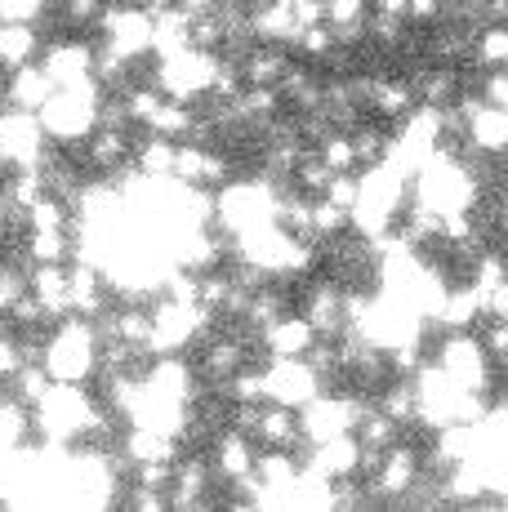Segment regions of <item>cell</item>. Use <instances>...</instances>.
<instances>
[{
	"label": "cell",
	"mask_w": 508,
	"mask_h": 512,
	"mask_svg": "<svg viewBox=\"0 0 508 512\" xmlns=\"http://www.w3.org/2000/svg\"><path fill=\"white\" fill-rule=\"evenodd\" d=\"M473 63L482 72L508 67V23H482L473 36Z\"/></svg>",
	"instance_id": "52a82bcc"
},
{
	"label": "cell",
	"mask_w": 508,
	"mask_h": 512,
	"mask_svg": "<svg viewBox=\"0 0 508 512\" xmlns=\"http://www.w3.org/2000/svg\"><path fill=\"white\" fill-rule=\"evenodd\" d=\"M366 103H370V112L384 116V121H406L419 107V98L410 90V81H370Z\"/></svg>",
	"instance_id": "277c9868"
},
{
	"label": "cell",
	"mask_w": 508,
	"mask_h": 512,
	"mask_svg": "<svg viewBox=\"0 0 508 512\" xmlns=\"http://www.w3.org/2000/svg\"><path fill=\"white\" fill-rule=\"evenodd\" d=\"M45 76L63 90V85H85L94 81V45L85 41H58L45 54Z\"/></svg>",
	"instance_id": "7a4b0ae2"
},
{
	"label": "cell",
	"mask_w": 508,
	"mask_h": 512,
	"mask_svg": "<svg viewBox=\"0 0 508 512\" xmlns=\"http://www.w3.org/2000/svg\"><path fill=\"white\" fill-rule=\"evenodd\" d=\"M464 139H468V147H477V152H486V156H508V112L495 103H482L468 116Z\"/></svg>",
	"instance_id": "3957f363"
},
{
	"label": "cell",
	"mask_w": 508,
	"mask_h": 512,
	"mask_svg": "<svg viewBox=\"0 0 508 512\" xmlns=\"http://www.w3.org/2000/svg\"><path fill=\"white\" fill-rule=\"evenodd\" d=\"M32 294L41 299L45 317L63 321V317H67V268H63V263H36V272H32Z\"/></svg>",
	"instance_id": "5b68a950"
},
{
	"label": "cell",
	"mask_w": 508,
	"mask_h": 512,
	"mask_svg": "<svg viewBox=\"0 0 508 512\" xmlns=\"http://www.w3.org/2000/svg\"><path fill=\"white\" fill-rule=\"evenodd\" d=\"M50 388H54V379H50V370L45 366H23L18 370V397H23L27 406H36Z\"/></svg>",
	"instance_id": "9c48e42d"
},
{
	"label": "cell",
	"mask_w": 508,
	"mask_h": 512,
	"mask_svg": "<svg viewBox=\"0 0 508 512\" xmlns=\"http://www.w3.org/2000/svg\"><path fill=\"white\" fill-rule=\"evenodd\" d=\"M268 357H308V348L317 343V330L308 326L304 312H281L272 326L259 330Z\"/></svg>",
	"instance_id": "6da1fadb"
},
{
	"label": "cell",
	"mask_w": 508,
	"mask_h": 512,
	"mask_svg": "<svg viewBox=\"0 0 508 512\" xmlns=\"http://www.w3.org/2000/svg\"><path fill=\"white\" fill-rule=\"evenodd\" d=\"M32 54H36V27H27V23L0 27V58H5L9 67H27Z\"/></svg>",
	"instance_id": "ba28073f"
},
{
	"label": "cell",
	"mask_w": 508,
	"mask_h": 512,
	"mask_svg": "<svg viewBox=\"0 0 508 512\" xmlns=\"http://www.w3.org/2000/svg\"><path fill=\"white\" fill-rule=\"evenodd\" d=\"M482 348H486V357H491V366H508V321H491V317H486Z\"/></svg>",
	"instance_id": "30bf717a"
},
{
	"label": "cell",
	"mask_w": 508,
	"mask_h": 512,
	"mask_svg": "<svg viewBox=\"0 0 508 512\" xmlns=\"http://www.w3.org/2000/svg\"><path fill=\"white\" fill-rule=\"evenodd\" d=\"M174 152H179V143L174 139L148 134V139L130 152V165L143 174V179H174Z\"/></svg>",
	"instance_id": "8992f818"
}]
</instances>
